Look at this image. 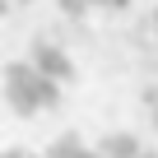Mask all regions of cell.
Returning <instances> with one entry per match:
<instances>
[{
	"instance_id": "cell-7",
	"label": "cell",
	"mask_w": 158,
	"mask_h": 158,
	"mask_svg": "<svg viewBox=\"0 0 158 158\" xmlns=\"http://www.w3.org/2000/svg\"><path fill=\"white\" fill-rule=\"evenodd\" d=\"M0 158H33V153H23V149H0Z\"/></svg>"
},
{
	"instance_id": "cell-1",
	"label": "cell",
	"mask_w": 158,
	"mask_h": 158,
	"mask_svg": "<svg viewBox=\"0 0 158 158\" xmlns=\"http://www.w3.org/2000/svg\"><path fill=\"white\" fill-rule=\"evenodd\" d=\"M5 102H10L19 116L60 107V79L42 74L33 60H14V65H5Z\"/></svg>"
},
{
	"instance_id": "cell-9",
	"label": "cell",
	"mask_w": 158,
	"mask_h": 158,
	"mask_svg": "<svg viewBox=\"0 0 158 158\" xmlns=\"http://www.w3.org/2000/svg\"><path fill=\"white\" fill-rule=\"evenodd\" d=\"M139 158H158V153H153V149H144V153H139Z\"/></svg>"
},
{
	"instance_id": "cell-3",
	"label": "cell",
	"mask_w": 158,
	"mask_h": 158,
	"mask_svg": "<svg viewBox=\"0 0 158 158\" xmlns=\"http://www.w3.org/2000/svg\"><path fill=\"white\" fill-rule=\"evenodd\" d=\"M98 153H102V158H139L144 144H139V135H130V130H107L102 144H98Z\"/></svg>"
},
{
	"instance_id": "cell-8",
	"label": "cell",
	"mask_w": 158,
	"mask_h": 158,
	"mask_svg": "<svg viewBox=\"0 0 158 158\" xmlns=\"http://www.w3.org/2000/svg\"><path fill=\"white\" fill-rule=\"evenodd\" d=\"M74 158H102V153H98V149H89V144H84V149H79V153H74Z\"/></svg>"
},
{
	"instance_id": "cell-10",
	"label": "cell",
	"mask_w": 158,
	"mask_h": 158,
	"mask_svg": "<svg viewBox=\"0 0 158 158\" xmlns=\"http://www.w3.org/2000/svg\"><path fill=\"white\" fill-rule=\"evenodd\" d=\"M14 5H33V0H14Z\"/></svg>"
},
{
	"instance_id": "cell-5",
	"label": "cell",
	"mask_w": 158,
	"mask_h": 158,
	"mask_svg": "<svg viewBox=\"0 0 158 158\" xmlns=\"http://www.w3.org/2000/svg\"><path fill=\"white\" fill-rule=\"evenodd\" d=\"M56 10H60L65 19H84V14L93 10V0H56Z\"/></svg>"
},
{
	"instance_id": "cell-6",
	"label": "cell",
	"mask_w": 158,
	"mask_h": 158,
	"mask_svg": "<svg viewBox=\"0 0 158 158\" xmlns=\"http://www.w3.org/2000/svg\"><path fill=\"white\" fill-rule=\"evenodd\" d=\"M93 10H112L116 14V10H130V0H93Z\"/></svg>"
},
{
	"instance_id": "cell-2",
	"label": "cell",
	"mask_w": 158,
	"mask_h": 158,
	"mask_svg": "<svg viewBox=\"0 0 158 158\" xmlns=\"http://www.w3.org/2000/svg\"><path fill=\"white\" fill-rule=\"evenodd\" d=\"M42 74H51V79H60V84H70V79H74V60H70V51L65 47H56V42H33V56H28Z\"/></svg>"
},
{
	"instance_id": "cell-4",
	"label": "cell",
	"mask_w": 158,
	"mask_h": 158,
	"mask_svg": "<svg viewBox=\"0 0 158 158\" xmlns=\"http://www.w3.org/2000/svg\"><path fill=\"white\" fill-rule=\"evenodd\" d=\"M79 149H84V139H79V135H56L51 149H47V158H74Z\"/></svg>"
}]
</instances>
